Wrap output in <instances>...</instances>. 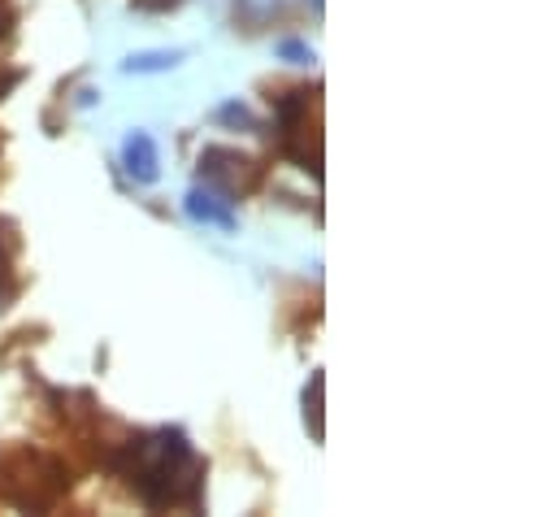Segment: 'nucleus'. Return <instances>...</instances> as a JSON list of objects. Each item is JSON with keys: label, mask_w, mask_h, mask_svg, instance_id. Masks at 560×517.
<instances>
[{"label": "nucleus", "mask_w": 560, "mask_h": 517, "mask_svg": "<svg viewBox=\"0 0 560 517\" xmlns=\"http://www.w3.org/2000/svg\"><path fill=\"white\" fill-rule=\"evenodd\" d=\"M148 509H200L205 496V461L191 448V439L174 426L140 430L109 452L105 461Z\"/></svg>", "instance_id": "f257e3e1"}, {"label": "nucleus", "mask_w": 560, "mask_h": 517, "mask_svg": "<svg viewBox=\"0 0 560 517\" xmlns=\"http://www.w3.org/2000/svg\"><path fill=\"white\" fill-rule=\"evenodd\" d=\"M70 496V466L35 444L0 448V501L26 514H52Z\"/></svg>", "instance_id": "f03ea898"}, {"label": "nucleus", "mask_w": 560, "mask_h": 517, "mask_svg": "<svg viewBox=\"0 0 560 517\" xmlns=\"http://www.w3.org/2000/svg\"><path fill=\"white\" fill-rule=\"evenodd\" d=\"M275 139L279 152L300 170L322 179V88H295L275 105Z\"/></svg>", "instance_id": "7ed1b4c3"}, {"label": "nucleus", "mask_w": 560, "mask_h": 517, "mask_svg": "<svg viewBox=\"0 0 560 517\" xmlns=\"http://www.w3.org/2000/svg\"><path fill=\"white\" fill-rule=\"evenodd\" d=\"M200 179L235 205L240 196H253V192L266 183V165H261L257 157L240 152V148H218V143H213V148L200 152Z\"/></svg>", "instance_id": "20e7f679"}, {"label": "nucleus", "mask_w": 560, "mask_h": 517, "mask_svg": "<svg viewBox=\"0 0 560 517\" xmlns=\"http://www.w3.org/2000/svg\"><path fill=\"white\" fill-rule=\"evenodd\" d=\"M18 253H22V235L18 222L0 218V309H9L22 291V274H18Z\"/></svg>", "instance_id": "39448f33"}, {"label": "nucleus", "mask_w": 560, "mask_h": 517, "mask_svg": "<svg viewBox=\"0 0 560 517\" xmlns=\"http://www.w3.org/2000/svg\"><path fill=\"white\" fill-rule=\"evenodd\" d=\"M187 214H191L196 222L235 231V209H231V200H226L222 192H213V187H191V192H187Z\"/></svg>", "instance_id": "423d86ee"}, {"label": "nucleus", "mask_w": 560, "mask_h": 517, "mask_svg": "<svg viewBox=\"0 0 560 517\" xmlns=\"http://www.w3.org/2000/svg\"><path fill=\"white\" fill-rule=\"evenodd\" d=\"M122 161H127V174L136 183H156L161 174V157H156V143L148 130H131L127 143H122Z\"/></svg>", "instance_id": "0eeeda50"}, {"label": "nucleus", "mask_w": 560, "mask_h": 517, "mask_svg": "<svg viewBox=\"0 0 560 517\" xmlns=\"http://www.w3.org/2000/svg\"><path fill=\"white\" fill-rule=\"evenodd\" d=\"M287 4L291 0H235V26H244V31H266L275 18L287 13Z\"/></svg>", "instance_id": "6e6552de"}, {"label": "nucleus", "mask_w": 560, "mask_h": 517, "mask_svg": "<svg viewBox=\"0 0 560 517\" xmlns=\"http://www.w3.org/2000/svg\"><path fill=\"white\" fill-rule=\"evenodd\" d=\"M178 61H183V53H178V48H174V53H165V48H161V53L127 57V61H122V70H127V74H156V70H170V66H178Z\"/></svg>", "instance_id": "1a4fd4ad"}, {"label": "nucleus", "mask_w": 560, "mask_h": 517, "mask_svg": "<svg viewBox=\"0 0 560 517\" xmlns=\"http://www.w3.org/2000/svg\"><path fill=\"white\" fill-rule=\"evenodd\" d=\"M322 391H326V379H322V370H317V375L308 379V388H304V422H308L313 439L326 435V426H322Z\"/></svg>", "instance_id": "9d476101"}, {"label": "nucleus", "mask_w": 560, "mask_h": 517, "mask_svg": "<svg viewBox=\"0 0 560 517\" xmlns=\"http://www.w3.org/2000/svg\"><path fill=\"white\" fill-rule=\"evenodd\" d=\"M218 123H240V127H253V114H248L240 101H231V105H222V110H218Z\"/></svg>", "instance_id": "9b49d317"}, {"label": "nucleus", "mask_w": 560, "mask_h": 517, "mask_svg": "<svg viewBox=\"0 0 560 517\" xmlns=\"http://www.w3.org/2000/svg\"><path fill=\"white\" fill-rule=\"evenodd\" d=\"M282 57H291V61H313V48L308 44H295V39H287V44H279Z\"/></svg>", "instance_id": "f8f14e48"}, {"label": "nucleus", "mask_w": 560, "mask_h": 517, "mask_svg": "<svg viewBox=\"0 0 560 517\" xmlns=\"http://www.w3.org/2000/svg\"><path fill=\"white\" fill-rule=\"evenodd\" d=\"M13 22H18V13L0 0V44H9V35H13Z\"/></svg>", "instance_id": "ddd939ff"}]
</instances>
